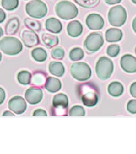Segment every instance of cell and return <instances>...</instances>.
<instances>
[{"instance_id":"52a82bcc","label":"cell","mask_w":136,"mask_h":154,"mask_svg":"<svg viewBox=\"0 0 136 154\" xmlns=\"http://www.w3.org/2000/svg\"><path fill=\"white\" fill-rule=\"evenodd\" d=\"M108 17L109 23L111 26L120 27L126 22V10L121 5H117V6L111 8V9L109 10Z\"/></svg>"},{"instance_id":"d6986e66","label":"cell","mask_w":136,"mask_h":154,"mask_svg":"<svg viewBox=\"0 0 136 154\" xmlns=\"http://www.w3.org/2000/svg\"><path fill=\"white\" fill-rule=\"evenodd\" d=\"M41 40L48 49H52L53 47H55L59 43V39L57 35L49 34V33H44L42 35Z\"/></svg>"},{"instance_id":"f546056e","label":"cell","mask_w":136,"mask_h":154,"mask_svg":"<svg viewBox=\"0 0 136 154\" xmlns=\"http://www.w3.org/2000/svg\"><path fill=\"white\" fill-rule=\"evenodd\" d=\"M85 115V109L80 106H75L69 111V116H84Z\"/></svg>"},{"instance_id":"836d02e7","label":"cell","mask_w":136,"mask_h":154,"mask_svg":"<svg viewBox=\"0 0 136 154\" xmlns=\"http://www.w3.org/2000/svg\"><path fill=\"white\" fill-rule=\"evenodd\" d=\"M34 116H47L48 114L45 110H42V109H37L34 111L33 113Z\"/></svg>"},{"instance_id":"3957f363","label":"cell","mask_w":136,"mask_h":154,"mask_svg":"<svg viewBox=\"0 0 136 154\" xmlns=\"http://www.w3.org/2000/svg\"><path fill=\"white\" fill-rule=\"evenodd\" d=\"M55 12L60 18L63 20H71L77 17L79 10L73 3L64 0L56 4Z\"/></svg>"},{"instance_id":"9a60e30c","label":"cell","mask_w":136,"mask_h":154,"mask_svg":"<svg viewBox=\"0 0 136 154\" xmlns=\"http://www.w3.org/2000/svg\"><path fill=\"white\" fill-rule=\"evenodd\" d=\"M67 34L71 37H78L83 32V26L78 20H74L68 23L67 25Z\"/></svg>"},{"instance_id":"cb8c5ba5","label":"cell","mask_w":136,"mask_h":154,"mask_svg":"<svg viewBox=\"0 0 136 154\" xmlns=\"http://www.w3.org/2000/svg\"><path fill=\"white\" fill-rule=\"evenodd\" d=\"M32 58L37 62H45L47 60V52L43 48H35L31 51Z\"/></svg>"},{"instance_id":"d590c367","label":"cell","mask_w":136,"mask_h":154,"mask_svg":"<svg viewBox=\"0 0 136 154\" xmlns=\"http://www.w3.org/2000/svg\"><path fill=\"white\" fill-rule=\"evenodd\" d=\"M5 97H6L5 91L3 90V88H0V105L3 103V101L5 100Z\"/></svg>"},{"instance_id":"7c38bea8","label":"cell","mask_w":136,"mask_h":154,"mask_svg":"<svg viewBox=\"0 0 136 154\" xmlns=\"http://www.w3.org/2000/svg\"><path fill=\"white\" fill-rule=\"evenodd\" d=\"M21 38L24 45L27 48L35 47L40 43L38 35L32 30H24L22 32Z\"/></svg>"},{"instance_id":"8fae6325","label":"cell","mask_w":136,"mask_h":154,"mask_svg":"<svg viewBox=\"0 0 136 154\" xmlns=\"http://www.w3.org/2000/svg\"><path fill=\"white\" fill-rule=\"evenodd\" d=\"M44 97V92L42 89L38 87H32L28 88L25 93V100L31 105H36L42 101Z\"/></svg>"},{"instance_id":"e0dca14e","label":"cell","mask_w":136,"mask_h":154,"mask_svg":"<svg viewBox=\"0 0 136 154\" xmlns=\"http://www.w3.org/2000/svg\"><path fill=\"white\" fill-rule=\"evenodd\" d=\"M122 31L119 28L108 29L105 33V39L108 42H118L122 39Z\"/></svg>"},{"instance_id":"7a4b0ae2","label":"cell","mask_w":136,"mask_h":154,"mask_svg":"<svg viewBox=\"0 0 136 154\" xmlns=\"http://www.w3.org/2000/svg\"><path fill=\"white\" fill-rule=\"evenodd\" d=\"M22 49V44L17 38L6 36L0 40V51L7 55H16Z\"/></svg>"},{"instance_id":"277c9868","label":"cell","mask_w":136,"mask_h":154,"mask_svg":"<svg viewBox=\"0 0 136 154\" xmlns=\"http://www.w3.org/2000/svg\"><path fill=\"white\" fill-rule=\"evenodd\" d=\"M114 70L113 62L108 57H100L96 63L95 72L102 81H107L111 78Z\"/></svg>"},{"instance_id":"f1b7e54d","label":"cell","mask_w":136,"mask_h":154,"mask_svg":"<svg viewBox=\"0 0 136 154\" xmlns=\"http://www.w3.org/2000/svg\"><path fill=\"white\" fill-rule=\"evenodd\" d=\"M78 5L84 8H93L98 5L100 0H74Z\"/></svg>"},{"instance_id":"ab89813d","label":"cell","mask_w":136,"mask_h":154,"mask_svg":"<svg viewBox=\"0 0 136 154\" xmlns=\"http://www.w3.org/2000/svg\"><path fill=\"white\" fill-rule=\"evenodd\" d=\"M132 28H133L134 32L136 33V17L134 18L133 22H132Z\"/></svg>"},{"instance_id":"d4e9b609","label":"cell","mask_w":136,"mask_h":154,"mask_svg":"<svg viewBox=\"0 0 136 154\" xmlns=\"http://www.w3.org/2000/svg\"><path fill=\"white\" fill-rule=\"evenodd\" d=\"M17 80L22 85H28L30 84L31 81V73L28 71L22 70L21 72H18L17 74Z\"/></svg>"},{"instance_id":"5b68a950","label":"cell","mask_w":136,"mask_h":154,"mask_svg":"<svg viewBox=\"0 0 136 154\" xmlns=\"http://www.w3.org/2000/svg\"><path fill=\"white\" fill-rule=\"evenodd\" d=\"M70 72L73 79L79 82H85L91 78V69L89 64L85 62L73 63L70 68Z\"/></svg>"},{"instance_id":"7402d4cb","label":"cell","mask_w":136,"mask_h":154,"mask_svg":"<svg viewBox=\"0 0 136 154\" xmlns=\"http://www.w3.org/2000/svg\"><path fill=\"white\" fill-rule=\"evenodd\" d=\"M48 69L51 74L57 77H62L65 72L64 65L62 62H58V61L51 62L48 65Z\"/></svg>"},{"instance_id":"4dcf8cb0","label":"cell","mask_w":136,"mask_h":154,"mask_svg":"<svg viewBox=\"0 0 136 154\" xmlns=\"http://www.w3.org/2000/svg\"><path fill=\"white\" fill-rule=\"evenodd\" d=\"M51 54H52V57L54 59H56V60H62L63 59L64 55H65V51H64L63 48L61 47H55L53 49V51H51Z\"/></svg>"},{"instance_id":"2e32d148","label":"cell","mask_w":136,"mask_h":154,"mask_svg":"<svg viewBox=\"0 0 136 154\" xmlns=\"http://www.w3.org/2000/svg\"><path fill=\"white\" fill-rule=\"evenodd\" d=\"M45 27L48 32L54 34H59L62 31V24L58 19L55 17L48 18L45 22Z\"/></svg>"},{"instance_id":"8d00e7d4","label":"cell","mask_w":136,"mask_h":154,"mask_svg":"<svg viewBox=\"0 0 136 154\" xmlns=\"http://www.w3.org/2000/svg\"><path fill=\"white\" fill-rule=\"evenodd\" d=\"M5 19H6V13L2 8H0V23L4 22Z\"/></svg>"},{"instance_id":"484cf974","label":"cell","mask_w":136,"mask_h":154,"mask_svg":"<svg viewBox=\"0 0 136 154\" xmlns=\"http://www.w3.org/2000/svg\"><path fill=\"white\" fill-rule=\"evenodd\" d=\"M24 23L27 28L32 30L34 32H40V30H41V23L39 21H36L32 18H25Z\"/></svg>"},{"instance_id":"6da1fadb","label":"cell","mask_w":136,"mask_h":154,"mask_svg":"<svg viewBox=\"0 0 136 154\" xmlns=\"http://www.w3.org/2000/svg\"><path fill=\"white\" fill-rule=\"evenodd\" d=\"M79 97L87 107H94L99 101V91L97 86L92 82H85L78 87Z\"/></svg>"},{"instance_id":"4316f807","label":"cell","mask_w":136,"mask_h":154,"mask_svg":"<svg viewBox=\"0 0 136 154\" xmlns=\"http://www.w3.org/2000/svg\"><path fill=\"white\" fill-rule=\"evenodd\" d=\"M84 51L81 48H73L69 54L70 60L71 61H80L84 58Z\"/></svg>"},{"instance_id":"30bf717a","label":"cell","mask_w":136,"mask_h":154,"mask_svg":"<svg viewBox=\"0 0 136 154\" xmlns=\"http://www.w3.org/2000/svg\"><path fill=\"white\" fill-rule=\"evenodd\" d=\"M8 108L16 115H22L27 109V105L25 99L20 96H15L8 101Z\"/></svg>"},{"instance_id":"603a6c76","label":"cell","mask_w":136,"mask_h":154,"mask_svg":"<svg viewBox=\"0 0 136 154\" xmlns=\"http://www.w3.org/2000/svg\"><path fill=\"white\" fill-rule=\"evenodd\" d=\"M108 91L112 97H118L123 94L124 87L120 82H112L108 85Z\"/></svg>"},{"instance_id":"8992f818","label":"cell","mask_w":136,"mask_h":154,"mask_svg":"<svg viewBox=\"0 0 136 154\" xmlns=\"http://www.w3.org/2000/svg\"><path fill=\"white\" fill-rule=\"evenodd\" d=\"M25 12L31 17L36 19L43 18L48 13L47 4L41 0H32L26 3Z\"/></svg>"},{"instance_id":"60d3db41","label":"cell","mask_w":136,"mask_h":154,"mask_svg":"<svg viewBox=\"0 0 136 154\" xmlns=\"http://www.w3.org/2000/svg\"><path fill=\"white\" fill-rule=\"evenodd\" d=\"M3 35V29L0 27V38L2 37Z\"/></svg>"},{"instance_id":"f35d334b","label":"cell","mask_w":136,"mask_h":154,"mask_svg":"<svg viewBox=\"0 0 136 154\" xmlns=\"http://www.w3.org/2000/svg\"><path fill=\"white\" fill-rule=\"evenodd\" d=\"M3 116H14V114H13L11 111H7V110H5L3 114Z\"/></svg>"},{"instance_id":"b9f144b4","label":"cell","mask_w":136,"mask_h":154,"mask_svg":"<svg viewBox=\"0 0 136 154\" xmlns=\"http://www.w3.org/2000/svg\"><path fill=\"white\" fill-rule=\"evenodd\" d=\"M1 60H2V54L0 52V62H1Z\"/></svg>"},{"instance_id":"9c48e42d","label":"cell","mask_w":136,"mask_h":154,"mask_svg":"<svg viewBox=\"0 0 136 154\" xmlns=\"http://www.w3.org/2000/svg\"><path fill=\"white\" fill-rule=\"evenodd\" d=\"M104 44V40L99 32H93L86 37L84 42V47L89 53L98 51Z\"/></svg>"},{"instance_id":"d6a6232c","label":"cell","mask_w":136,"mask_h":154,"mask_svg":"<svg viewBox=\"0 0 136 154\" xmlns=\"http://www.w3.org/2000/svg\"><path fill=\"white\" fill-rule=\"evenodd\" d=\"M127 110L132 115L136 114V100H130L127 103Z\"/></svg>"},{"instance_id":"ffe728a7","label":"cell","mask_w":136,"mask_h":154,"mask_svg":"<svg viewBox=\"0 0 136 154\" xmlns=\"http://www.w3.org/2000/svg\"><path fill=\"white\" fill-rule=\"evenodd\" d=\"M20 27V21L17 17H13L11 18L7 23L5 26V32L8 35H15L18 32Z\"/></svg>"},{"instance_id":"7bdbcfd3","label":"cell","mask_w":136,"mask_h":154,"mask_svg":"<svg viewBox=\"0 0 136 154\" xmlns=\"http://www.w3.org/2000/svg\"><path fill=\"white\" fill-rule=\"evenodd\" d=\"M132 1V3H135V4H136V0H131Z\"/></svg>"},{"instance_id":"ee69618b","label":"cell","mask_w":136,"mask_h":154,"mask_svg":"<svg viewBox=\"0 0 136 154\" xmlns=\"http://www.w3.org/2000/svg\"><path fill=\"white\" fill-rule=\"evenodd\" d=\"M135 53H136V48H135Z\"/></svg>"},{"instance_id":"83f0119b","label":"cell","mask_w":136,"mask_h":154,"mask_svg":"<svg viewBox=\"0 0 136 154\" xmlns=\"http://www.w3.org/2000/svg\"><path fill=\"white\" fill-rule=\"evenodd\" d=\"M19 6V0H2V7L7 11H13Z\"/></svg>"},{"instance_id":"ba28073f","label":"cell","mask_w":136,"mask_h":154,"mask_svg":"<svg viewBox=\"0 0 136 154\" xmlns=\"http://www.w3.org/2000/svg\"><path fill=\"white\" fill-rule=\"evenodd\" d=\"M68 107V97L64 93L56 94L53 98L52 116H66Z\"/></svg>"},{"instance_id":"1f68e13d","label":"cell","mask_w":136,"mask_h":154,"mask_svg":"<svg viewBox=\"0 0 136 154\" xmlns=\"http://www.w3.org/2000/svg\"><path fill=\"white\" fill-rule=\"evenodd\" d=\"M120 51V47L118 45H111L107 49V54L110 57H117Z\"/></svg>"},{"instance_id":"44dd1931","label":"cell","mask_w":136,"mask_h":154,"mask_svg":"<svg viewBox=\"0 0 136 154\" xmlns=\"http://www.w3.org/2000/svg\"><path fill=\"white\" fill-rule=\"evenodd\" d=\"M46 74L42 71H36L34 72V74L31 75V81L30 83L34 87H38V88H41L42 86H44L46 82Z\"/></svg>"},{"instance_id":"74e56055","label":"cell","mask_w":136,"mask_h":154,"mask_svg":"<svg viewBox=\"0 0 136 154\" xmlns=\"http://www.w3.org/2000/svg\"><path fill=\"white\" fill-rule=\"evenodd\" d=\"M106 3L109 5H114V4H118L121 2V0H105Z\"/></svg>"},{"instance_id":"5bb4252c","label":"cell","mask_w":136,"mask_h":154,"mask_svg":"<svg viewBox=\"0 0 136 154\" xmlns=\"http://www.w3.org/2000/svg\"><path fill=\"white\" fill-rule=\"evenodd\" d=\"M85 22L90 30H101L104 26V20L98 13H91L88 15Z\"/></svg>"},{"instance_id":"4fadbf2b","label":"cell","mask_w":136,"mask_h":154,"mask_svg":"<svg viewBox=\"0 0 136 154\" xmlns=\"http://www.w3.org/2000/svg\"><path fill=\"white\" fill-rule=\"evenodd\" d=\"M120 67L126 72L135 73L136 72V58L130 54H125L120 59Z\"/></svg>"},{"instance_id":"e575fe53","label":"cell","mask_w":136,"mask_h":154,"mask_svg":"<svg viewBox=\"0 0 136 154\" xmlns=\"http://www.w3.org/2000/svg\"><path fill=\"white\" fill-rule=\"evenodd\" d=\"M130 95L136 98V82H133L130 88Z\"/></svg>"},{"instance_id":"ac0fdd59","label":"cell","mask_w":136,"mask_h":154,"mask_svg":"<svg viewBox=\"0 0 136 154\" xmlns=\"http://www.w3.org/2000/svg\"><path fill=\"white\" fill-rule=\"evenodd\" d=\"M45 88L48 91H49L51 93H55L61 90L62 82L59 79H55L53 77H48L46 79Z\"/></svg>"}]
</instances>
